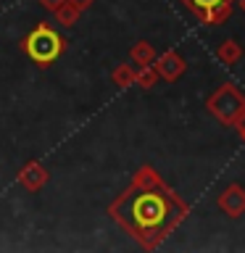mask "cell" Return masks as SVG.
<instances>
[{
  "mask_svg": "<svg viewBox=\"0 0 245 253\" xmlns=\"http://www.w3.org/2000/svg\"><path fill=\"white\" fill-rule=\"evenodd\" d=\"M187 213L190 206L163 179L153 185H129L108 203V216L145 251L158 248Z\"/></svg>",
  "mask_w": 245,
  "mask_h": 253,
  "instance_id": "cell-1",
  "label": "cell"
},
{
  "mask_svg": "<svg viewBox=\"0 0 245 253\" xmlns=\"http://www.w3.org/2000/svg\"><path fill=\"white\" fill-rule=\"evenodd\" d=\"M156 82H158V71H156L153 63L134 69V84H137L140 90H150V87H156Z\"/></svg>",
  "mask_w": 245,
  "mask_h": 253,
  "instance_id": "cell-11",
  "label": "cell"
},
{
  "mask_svg": "<svg viewBox=\"0 0 245 253\" xmlns=\"http://www.w3.org/2000/svg\"><path fill=\"white\" fill-rule=\"evenodd\" d=\"M47 179H50V171H47L40 161L24 164L19 169V174H16V182H19L27 193H37V190H42L47 185Z\"/></svg>",
  "mask_w": 245,
  "mask_h": 253,
  "instance_id": "cell-6",
  "label": "cell"
},
{
  "mask_svg": "<svg viewBox=\"0 0 245 253\" xmlns=\"http://www.w3.org/2000/svg\"><path fill=\"white\" fill-rule=\"evenodd\" d=\"M216 58L224 63V66H235V63H240V58H243V45L237 42V40H224V42L216 47Z\"/></svg>",
  "mask_w": 245,
  "mask_h": 253,
  "instance_id": "cell-8",
  "label": "cell"
},
{
  "mask_svg": "<svg viewBox=\"0 0 245 253\" xmlns=\"http://www.w3.org/2000/svg\"><path fill=\"white\" fill-rule=\"evenodd\" d=\"M129 58L134 61V66H148V63L156 61V47L148 42V40H140L129 47Z\"/></svg>",
  "mask_w": 245,
  "mask_h": 253,
  "instance_id": "cell-9",
  "label": "cell"
},
{
  "mask_svg": "<svg viewBox=\"0 0 245 253\" xmlns=\"http://www.w3.org/2000/svg\"><path fill=\"white\" fill-rule=\"evenodd\" d=\"M205 108H208V114L216 116L221 124L235 126V122L245 111V95L237 90L235 84H221V87H216V90L208 95Z\"/></svg>",
  "mask_w": 245,
  "mask_h": 253,
  "instance_id": "cell-3",
  "label": "cell"
},
{
  "mask_svg": "<svg viewBox=\"0 0 245 253\" xmlns=\"http://www.w3.org/2000/svg\"><path fill=\"white\" fill-rule=\"evenodd\" d=\"M193 16H198L203 24L219 27L232 16V3L235 0H179Z\"/></svg>",
  "mask_w": 245,
  "mask_h": 253,
  "instance_id": "cell-4",
  "label": "cell"
},
{
  "mask_svg": "<svg viewBox=\"0 0 245 253\" xmlns=\"http://www.w3.org/2000/svg\"><path fill=\"white\" fill-rule=\"evenodd\" d=\"M111 82H114L116 87H122V90L132 87L134 84V69L129 66V63H119V66L114 69V74H111Z\"/></svg>",
  "mask_w": 245,
  "mask_h": 253,
  "instance_id": "cell-12",
  "label": "cell"
},
{
  "mask_svg": "<svg viewBox=\"0 0 245 253\" xmlns=\"http://www.w3.org/2000/svg\"><path fill=\"white\" fill-rule=\"evenodd\" d=\"M216 206L227 213V216L240 219L243 213H245V187L240 185V182H232V185H227V187L219 193Z\"/></svg>",
  "mask_w": 245,
  "mask_h": 253,
  "instance_id": "cell-5",
  "label": "cell"
},
{
  "mask_svg": "<svg viewBox=\"0 0 245 253\" xmlns=\"http://www.w3.org/2000/svg\"><path fill=\"white\" fill-rule=\"evenodd\" d=\"M243 11H245V0H243Z\"/></svg>",
  "mask_w": 245,
  "mask_h": 253,
  "instance_id": "cell-16",
  "label": "cell"
},
{
  "mask_svg": "<svg viewBox=\"0 0 245 253\" xmlns=\"http://www.w3.org/2000/svg\"><path fill=\"white\" fill-rule=\"evenodd\" d=\"M55 21L61 24V27H74V24H79V16H82V11L71 3V0H63V3L53 11Z\"/></svg>",
  "mask_w": 245,
  "mask_h": 253,
  "instance_id": "cell-10",
  "label": "cell"
},
{
  "mask_svg": "<svg viewBox=\"0 0 245 253\" xmlns=\"http://www.w3.org/2000/svg\"><path fill=\"white\" fill-rule=\"evenodd\" d=\"M71 3H74V5L79 8V11H87V8H92L95 0H71Z\"/></svg>",
  "mask_w": 245,
  "mask_h": 253,
  "instance_id": "cell-15",
  "label": "cell"
},
{
  "mask_svg": "<svg viewBox=\"0 0 245 253\" xmlns=\"http://www.w3.org/2000/svg\"><path fill=\"white\" fill-rule=\"evenodd\" d=\"M37 3H40V8H45V11H55V8H58L61 3H63V0H37Z\"/></svg>",
  "mask_w": 245,
  "mask_h": 253,
  "instance_id": "cell-13",
  "label": "cell"
},
{
  "mask_svg": "<svg viewBox=\"0 0 245 253\" xmlns=\"http://www.w3.org/2000/svg\"><path fill=\"white\" fill-rule=\"evenodd\" d=\"M153 63H156L158 79H166V82H177V79L187 71V61L182 58L177 50H166V53H161Z\"/></svg>",
  "mask_w": 245,
  "mask_h": 253,
  "instance_id": "cell-7",
  "label": "cell"
},
{
  "mask_svg": "<svg viewBox=\"0 0 245 253\" xmlns=\"http://www.w3.org/2000/svg\"><path fill=\"white\" fill-rule=\"evenodd\" d=\"M66 47H69V40L63 37L58 29H53L47 21L35 24V27L29 29V35L21 40L24 55L40 69L53 66V63L66 53Z\"/></svg>",
  "mask_w": 245,
  "mask_h": 253,
  "instance_id": "cell-2",
  "label": "cell"
},
{
  "mask_svg": "<svg viewBox=\"0 0 245 253\" xmlns=\"http://www.w3.org/2000/svg\"><path fill=\"white\" fill-rule=\"evenodd\" d=\"M235 129L240 132V137H243V142H245V111L240 114V119H237V122H235Z\"/></svg>",
  "mask_w": 245,
  "mask_h": 253,
  "instance_id": "cell-14",
  "label": "cell"
}]
</instances>
